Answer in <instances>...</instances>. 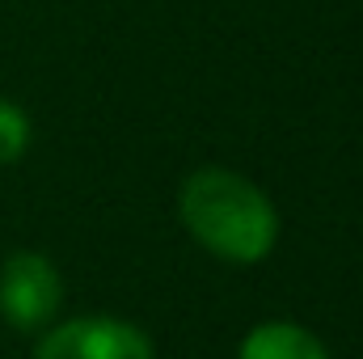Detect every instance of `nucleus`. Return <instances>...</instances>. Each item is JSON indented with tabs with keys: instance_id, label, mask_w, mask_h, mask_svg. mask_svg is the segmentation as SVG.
I'll list each match as a JSON object with an SVG mask.
<instances>
[{
	"instance_id": "nucleus-1",
	"label": "nucleus",
	"mask_w": 363,
	"mask_h": 359,
	"mask_svg": "<svg viewBox=\"0 0 363 359\" xmlns=\"http://www.w3.org/2000/svg\"><path fill=\"white\" fill-rule=\"evenodd\" d=\"M178 216L186 233L216 258L254 267L279 241V211L274 203L224 165H203L178 190Z\"/></svg>"
},
{
	"instance_id": "nucleus-2",
	"label": "nucleus",
	"mask_w": 363,
	"mask_h": 359,
	"mask_svg": "<svg viewBox=\"0 0 363 359\" xmlns=\"http://www.w3.org/2000/svg\"><path fill=\"white\" fill-rule=\"evenodd\" d=\"M64 304V279L47 254L17 250L0 267V317L13 330H43Z\"/></svg>"
},
{
	"instance_id": "nucleus-3",
	"label": "nucleus",
	"mask_w": 363,
	"mask_h": 359,
	"mask_svg": "<svg viewBox=\"0 0 363 359\" xmlns=\"http://www.w3.org/2000/svg\"><path fill=\"white\" fill-rule=\"evenodd\" d=\"M34 359H152V338L118 317H72L38 338Z\"/></svg>"
},
{
	"instance_id": "nucleus-4",
	"label": "nucleus",
	"mask_w": 363,
	"mask_h": 359,
	"mask_svg": "<svg viewBox=\"0 0 363 359\" xmlns=\"http://www.w3.org/2000/svg\"><path fill=\"white\" fill-rule=\"evenodd\" d=\"M237 359H330V351L313 330L296 321H262L241 338Z\"/></svg>"
},
{
	"instance_id": "nucleus-5",
	"label": "nucleus",
	"mask_w": 363,
	"mask_h": 359,
	"mask_svg": "<svg viewBox=\"0 0 363 359\" xmlns=\"http://www.w3.org/2000/svg\"><path fill=\"white\" fill-rule=\"evenodd\" d=\"M30 136H34L30 114H26L17 101L0 97V165L21 161V157H26V148H30Z\"/></svg>"
}]
</instances>
